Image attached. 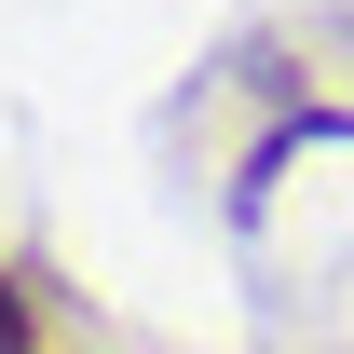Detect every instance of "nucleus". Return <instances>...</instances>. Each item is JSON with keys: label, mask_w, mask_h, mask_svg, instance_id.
<instances>
[{"label": "nucleus", "mask_w": 354, "mask_h": 354, "mask_svg": "<svg viewBox=\"0 0 354 354\" xmlns=\"http://www.w3.org/2000/svg\"><path fill=\"white\" fill-rule=\"evenodd\" d=\"M0 354H41V286L0 259Z\"/></svg>", "instance_id": "nucleus-1"}]
</instances>
